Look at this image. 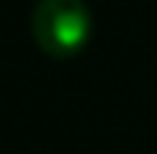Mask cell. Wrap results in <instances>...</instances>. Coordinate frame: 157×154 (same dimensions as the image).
I'll return each mask as SVG.
<instances>
[{
    "label": "cell",
    "mask_w": 157,
    "mask_h": 154,
    "mask_svg": "<svg viewBox=\"0 0 157 154\" xmlns=\"http://www.w3.org/2000/svg\"><path fill=\"white\" fill-rule=\"evenodd\" d=\"M35 45L52 58H71L83 52L93 36V16L83 0H39L32 13Z\"/></svg>",
    "instance_id": "cell-1"
}]
</instances>
